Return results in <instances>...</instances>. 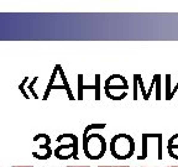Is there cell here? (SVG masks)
Returning a JSON list of instances; mask_svg holds the SVG:
<instances>
[{
    "instance_id": "6da1fadb",
    "label": "cell",
    "mask_w": 178,
    "mask_h": 167,
    "mask_svg": "<svg viewBox=\"0 0 178 167\" xmlns=\"http://www.w3.org/2000/svg\"><path fill=\"white\" fill-rule=\"evenodd\" d=\"M109 147L116 160H128L135 152V141L130 135L117 134L112 139Z\"/></svg>"
},
{
    "instance_id": "7a4b0ae2",
    "label": "cell",
    "mask_w": 178,
    "mask_h": 167,
    "mask_svg": "<svg viewBox=\"0 0 178 167\" xmlns=\"http://www.w3.org/2000/svg\"><path fill=\"white\" fill-rule=\"evenodd\" d=\"M89 146H90V149H88L87 151H84V154H86V156H87L88 158L92 157L93 150L98 149V146L101 147V149H105V150H106V141H105V139L101 136V135H97V134H94V135H90L89 137H88L87 135H84V139H83V149H87V147H89ZM98 151H99L100 156L103 157V155H104L105 152H103L100 149H98Z\"/></svg>"
},
{
    "instance_id": "3957f363",
    "label": "cell",
    "mask_w": 178,
    "mask_h": 167,
    "mask_svg": "<svg viewBox=\"0 0 178 167\" xmlns=\"http://www.w3.org/2000/svg\"><path fill=\"white\" fill-rule=\"evenodd\" d=\"M113 89H124L126 92V89H129V83L121 74H113V76H110L105 82L106 95L112 93Z\"/></svg>"
},
{
    "instance_id": "277c9868",
    "label": "cell",
    "mask_w": 178,
    "mask_h": 167,
    "mask_svg": "<svg viewBox=\"0 0 178 167\" xmlns=\"http://www.w3.org/2000/svg\"><path fill=\"white\" fill-rule=\"evenodd\" d=\"M78 141L77 143H74V144H69V145H62L61 147H58L57 150H56V157L57 158H61V160H67V158H69V157H74V155L71 152V151H68V149L69 150H73V151H75V152H78Z\"/></svg>"
},
{
    "instance_id": "5b68a950",
    "label": "cell",
    "mask_w": 178,
    "mask_h": 167,
    "mask_svg": "<svg viewBox=\"0 0 178 167\" xmlns=\"http://www.w3.org/2000/svg\"><path fill=\"white\" fill-rule=\"evenodd\" d=\"M174 150H178V134L168 140V154L171 155L172 152H174Z\"/></svg>"
},
{
    "instance_id": "8992f818",
    "label": "cell",
    "mask_w": 178,
    "mask_h": 167,
    "mask_svg": "<svg viewBox=\"0 0 178 167\" xmlns=\"http://www.w3.org/2000/svg\"><path fill=\"white\" fill-rule=\"evenodd\" d=\"M98 167H130V166H105V165H103V166H98Z\"/></svg>"
},
{
    "instance_id": "52a82bcc",
    "label": "cell",
    "mask_w": 178,
    "mask_h": 167,
    "mask_svg": "<svg viewBox=\"0 0 178 167\" xmlns=\"http://www.w3.org/2000/svg\"><path fill=\"white\" fill-rule=\"evenodd\" d=\"M171 167H178V166H171Z\"/></svg>"
}]
</instances>
